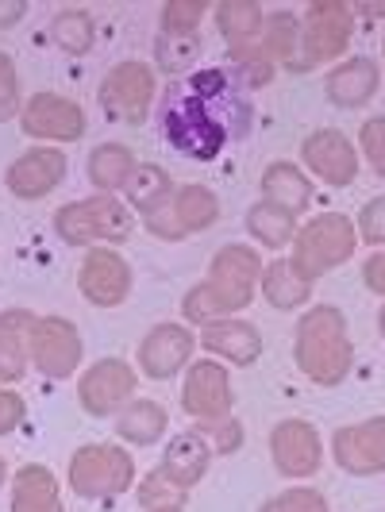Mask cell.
<instances>
[{"instance_id":"6da1fadb","label":"cell","mask_w":385,"mask_h":512,"mask_svg":"<svg viewBox=\"0 0 385 512\" xmlns=\"http://www.w3.org/2000/svg\"><path fill=\"white\" fill-rule=\"evenodd\" d=\"M162 135L185 158L212 162L231 143L247 139L255 108L243 93V81L228 70H197L174 81L162 97Z\"/></svg>"},{"instance_id":"7a4b0ae2","label":"cell","mask_w":385,"mask_h":512,"mask_svg":"<svg viewBox=\"0 0 385 512\" xmlns=\"http://www.w3.org/2000/svg\"><path fill=\"white\" fill-rule=\"evenodd\" d=\"M262 274V258L247 243H228L212 255V270L201 285H193L181 301V316L193 324L208 320H228L231 312L255 301V278Z\"/></svg>"},{"instance_id":"3957f363","label":"cell","mask_w":385,"mask_h":512,"mask_svg":"<svg viewBox=\"0 0 385 512\" xmlns=\"http://www.w3.org/2000/svg\"><path fill=\"white\" fill-rule=\"evenodd\" d=\"M293 359L301 366V374L316 385H339L347 382L355 347L347 335V316L335 305H316L305 312V320L297 324V343H293Z\"/></svg>"},{"instance_id":"277c9868","label":"cell","mask_w":385,"mask_h":512,"mask_svg":"<svg viewBox=\"0 0 385 512\" xmlns=\"http://www.w3.org/2000/svg\"><path fill=\"white\" fill-rule=\"evenodd\" d=\"M135 216L124 201L97 193L54 212V231L66 247H89V243H128Z\"/></svg>"},{"instance_id":"5b68a950","label":"cell","mask_w":385,"mask_h":512,"mask_svg":"<svg viewBox=\"0 0 385 512\" xmlns=\"http://www.w3.org/2000/svg\"><path fill=\"white\" fill-rule=\"evenodd\" d=\"M359 247V231L343 212H324L316 220H308L305 228H297L293 235V266L305 274L308 282L324 278L328 270L343 266Z\"/></svg>"},{"instance_id":"8992f818","label":"cell","mask_w":385,"mask_h":512,"mask_svg":"<svg viewBox=\"0 0 385 512\" xmlns=\"http://www.w3.org/2000/svg\"><path fill=\"white\" fill-rule=\"evenodd\" d=\"M135 482V462L116 443H85L70 459V489L85 501L128 493Z\"/></svg>"},{"instance_id":"52a82bcc","label":"cell","mask_w":385,"mask_h":512,"mask_svg":"<svg viewBox=\"0 0 385 512\" xmlns=\"http://www.w3.org/2000/svg\"><path fill=\"white\" fill-rule=\"evenodd\" d=\"M351 31H355V12L351 4L343 0H316L308 4L305 20H301V70L308 66H320V62H332L347 51L351 43Z\"/></svg>"},{"instance_id":"ba28073f","label":"cell","mask_w":385,"mask_h":512,"mask_svg":"<svg viewBox=\"0 0 385 512\" xmlns=\"http://www.w3.org/2000/svg\"><path fill=\"white\" fill-rule=\"evenodd\" d=\"M101 108L120 124H143L154 104V70L143 62H120L112 66L97 93Z\"/></svg>"},{"instance_id":"9c48e42d","label":"cell","mask_w":385,"mask_h":512,"mask_svg":"<svg viewBox=\"0 0 385 512\" xmlns=\"http://www.w3.org/2000/svg\"><path fill=\"white\" fill-rule=\"evenodd\" d=\"M174 178L158 166H139L135 178L128 185L131 208L139 212V220L147 224L154 239H166V243H178L181 231L178 220H174Z\"/></svg>"},{"instance_id":"30bf717a","label":"cell","mask_w":385,"mask_h":512,"mask_svg":"<svg viewBox=\"0 0 385 512\" xmlns=\"http://www.w3.org/2000/svg\"><path fill=\"white\" fill-rule=\"evenodd\" d=\"M135 370L124 359H101L93 362L81 382H77V401L89 416H112V412H124L131 405V393H135Z\"/></svg>"},{"instance_id":"8fae6325","label":"cell","mask_w":385,"mask_h":512,"mask_svg":"<svg viewBox=\"0 0 385 512\" xmlns=\"http://www.w3.org/2000/svg\"><path fill=\"white\" fill-rule=\"evenodd\" d=\"M77 289L89 305L97 308H116L128 301L131 293V266L116 255L112 247H93L85 262H81V274H77Z\"/></svg>"},{"instance_id":"7c38bea8","label":"cell","mask_w":385,"mask_h":512,"mask_svg":"<svg viewBox=\"0 0 385 512\" xmlns=\"http://www.w3.org/2000/svg\"><path fill=\"white\" fill-rule=\"evenodd\" d=\"M31 362L47 378H70L81 362V335L66 316H39L31 332Z\"/></svg>"},{"instance_id":"4fadbf2b","label":"cell","mask_w":385,"mask_h":512,"mask_svg":"<svg viewBox=\"0 0 385 512\" xmlns=\"http://www.w3.org/2000/svg\"><path fill=\"white\" fill-rule=\"evenodd\" d=\"M301 158H305V166L316 178L324 185H335V189H343V185H351L359 178V151L343 131L335 128L312 131L301 143Z\"/></svg>"},{"instance_id":"5bb4252c","label":"cell","mask_w":385,"mask_h":512,"mask_svg":"<svg viewBox=\"0 0 385 512\" xmlns=\"http://www.w3.org/2000/svg\"><path fill=\"white\" fill-rule=\"evenodd\" d=\"M20 128L31 139H58V143H74L85 135V112L81 104L58 93H35L20 112Z\"/></svg>"},{"instance_id":"9a60e30c","label":"cell","mask_w":385,"mask_h":512,"mask_svg":"<svg viewBox=\"0 0 385 512\" xmlns=\"http://www.w3.org/2000/svg\"><path fill=\"white\" fill-rule=\"evenodd\" d=\"M270 455L285 478H312L324 462V447L308 420H282L270 432Z\"/></svg>"},{"instance_id":"2e32d148","label":"cell","mask_w":385,"mask_h":512,"mask_svg":"<svg viewBox=\"0 0 385 512\" xmlns=\"http://www.w3.org/2000/svg\"><path fill=\"white\" fill-rule=\"evenodd\" d=\"M231 382L228 370L220 362H193V370L185 374V385H181V409L189 412L193 420H220L231 412Z\"/></svg>"},{"instance_id":"e0dca14e","label":"cell","mask_w":385,"mask_h":512,"mask_svg":"<svg viewBox=\"0 0 385 512\" xmlns=\"http://www.w3.org/2000/svg\"><path fill=\"white\" fill-rule=\"evenodd\" d=\"M332 455L347 474H378V470H385V416L339 428L332 439Z\"/></svg>"},{"instance_id":"ac0fdd59","label":"cell","mask_w":385,"mask_h":512,"mask_svg":"<svg viewBox=\"0 0 385 512\" xmlns=\"http://www.w3.org/2000/svg\"><path fill=\"white\" fill-rule=\"evenodd\" d=\"M66 178V154L54 151V147H35V151L20 154L12 166H8V193L20 197V201H39L47 197L51 189H58V181Z\"/></svg>"},{"instance_id":"d6986e66","label":"cell","mask_w":385,"mask_h":512,"mask_svg":"<svg viewBox=\"0 0 385 512\" xmlns=\"http://www.w3.org/2000/svg\"><path fill=\"white\" fill-rule=\"evenodd\" d=\"M189 359H193V332L181 324H158L139 343V370L154 382L174 378Z\"/></svg>"},{"instance_id":"ffe728a7","label":"cell","mask_w":385,"mask_h":512,"mask_svg":"<svg viewBox=\"0 0 385 512\" xmlns=\"http://www.w3.org/2000/svg\"><path fill=\"white\" fill-rule=\"evenodd\" d=\"M212 443H208L197 428H189V432H181V436L170 439V447H166V455H162V478L166 482H174L178 489H189L197 486L201 478H205L208 462H212Z\"/></svg>"},{"instance_id":"44dd1931","label":"cell","mask_w":385,"mask_h":512,"mask_svg":"<svg viewBox=\"0 0 385 512\" xmlns=\"http://www.w3.org/2000/svg\"><path fill=\"white\" fill-rule=\"evenodd\" d=\"M201 328H205V332H201L205 351L235 362V366H251V362L262 355V335H258V328L247 324V320H231L228 316V320H208Z\"/></svg>"},{"instance_id":"7402d4cb","label":"cell","mask_w":385,"mask_h":512,"mask_svg":"<svg viewBox=\"0 0 385 512\" xmlns=\"http://www.w3.org/2000/svg\"><path fill=\"white\" fill-rule=\"evenodd\" d=\"M35 324H39V316H31L24 308L0 312V382H20L27 374Z\"/></svg>"},{"instance_id":"603a6c76","label":"cell","mask_w":385,"mask_h":512,"mask_svg":"<svg viewBox=\"0 0 385 512\" xmlns=\"http://www.w3.org/2000/svg\"><path fill=\"white\" fill-rule=\"evenodd\" d=\"M378 62L374 58H347L343 66H335L328 74V101L339 108H362L378 93Z\"/></svg>"},{"instance_id":"cb8c5ba5","label":"cell","mask_w":385,"mask_h":512,"mask_svg":"<svg viewBox=\"0 0 385 512\" xmlns=\"http://www.w3.org/2000/svg\"><path fill=\"white\" fill-rule=\"evenodd\" d=\"M12 512H66L62 509V493L47 466L27 462L16 470L12 482Z\"/></svg>"},{"instance_id":"d4e9b609","label":"cell","mask_w":385,"mask_h":512,"mask_svg":"<svg viewBox=\"0 0 385 512\" xmlns=\"http://www.w3.org/2000/svg\"><path fill=\"white\" fill-rule=\"evenodd\" d=\"M262 201L297 216V212H305L308 201H312V181H308V174H301V166H293V162H270L266 174H262Z\"/></svg>"},{"instance_id":"484cf974","label":"cell","mask_w":385,"mask_h":512,"mask_svg":"<svg viewBox=\"0 0 385 512\" xmlns=\"http://www.w3.org/2000/svg\"><path fill=\"white\" fill-rule=\"evenodd\" d=\"M262 297L274 308L289 312V308H301L312 297V282L289 258H278V262H266V270H262Z\"/></svg>"},{"instance_id":"4316f807","label":"cell","mask_w":385,"mask_h":512,"mask_svg":"<svg viewBox=\"0 0 385 512\" xmlns=\"http://www.w3.org/2000/svg\"><path fill=\"white\" fill-rule=\"evenodd\" d=\"M139 162L124 143H101L97 151L89 154V181L101 189V193H116V189H128L135 178Z\"/></svg>"},{"instance_id":"83f0119b","label":"cell","mask_w":385,"mask_h":512,"mask_svg":"<svg viewBox=\"0 0 385 512\" xmlns=\"http://www.w3.org/2000/svg\"><path fill=\"white\" fill-rule=\"evenodd\" d=\"M174 220H178L181 239L193 231H205L220 220V201L205 185H178L174 189Z\"/></svg>"},{"instance_id":"f1b7e54d","label":"cell","mask_w":385,"mask_h":512,"mask_svg":"<svg viewBox=\"0 0 385 512\" xmlns=\"http://www.w3.org/2000/svg\"><path fill=\"white\" fill-rule=\"evenodd\" d=\"M166 424H170V416L158 401H131L128 409L120 412V420H116V432H120V439L135 443V447H151V443L162 439Z\"/></svg>"},{"instance_id":"f546056e","label":"cell","mask_w":385,"mask_h":512,"mask_svg":"<svg viewBox=\"0 0 385 512\" xmlns=\"http://www.w3.org/2000/svg\"><path fill=\"white\" fill-rule=\"evenodd\" d=\"M301 27L293 12H274L262 24V54L270 62H285L289 70H301Z\"/></svg>"},{"instance_id":"4dcf8cb0","label":"cell","mask_w":385,"mask_h":512,"mask_svg":"<svg viewBox=\"0 0 385 512\" xmlns=\"http://www.w3.org/2000/svg\"><path fill=\"white\" fill-rule=\"evenodd\" d=\"M262 24H266V16H262V8L255 0H224V4H216V27H220V35L228 39L231 47H247L262 31Z\"/></svg>"},{"instance_id":"1f68e13d","label":"cell","mask_w":385,"mask_h":512,"mask_svg":"<svg viewBox=\"0 0 385 512\" xmlns=\"http://www.w3.org/2000/svg\"><path fill=\"white\" fill-rule=\"evenodd\" d=\"M247 231L255 235L262 247H270V251H278L285 243H293V235H297V216L293 212H285L278 205H255L247 212Z\"/></svg>"},{"instance_id":"d6a6232c","label":"cell","mask_w":385,"mask_h":512,"mask_svg":"<svg viewBox=\"0 0 385 512\" xmlns=\"http://www.w3.org/2000/svg\"><path fill=\"white\" fill-rule=\"evenodd\" d=\"M51 39L66 54H89L93 51V39H97V24L81 8H62L51 24Z\"/></svg>"},{"instance_id":"836d02e7","label":"cell","mask_w":385,"mask_h":512,"mask_svg":"<svg viewBox=\"0 0 385 512\" xmlns=\"http://www.w3.org/2000/svg\"><path fill=\"white\" fill-rule=\"evenodd\" d=\"M201 54V39L197 35H158V66L166 74H178V70H189L193 58Z\"/></svg>"},{"instance_id":"e575fe53","label":"cell","mask_w":385,"mask_h":512,"mask_svg":"<svg viewBox=\"0 0 385 512\" xmlns=\"http://www.w3.org/2000/svg\"><path fill=\"white\" fill-rule=\"evenodd\" d=\"M205 12V0H170L162 8V31L166 35H197V24H201Z\"/></svg>"},{"instance_id":"d590c367","label":"cell","mask_w":385,"mask_h":512,"mask_svg":"<svg viewBox=\"0 0 385 512\" xmlns=\"http://www.w3.org/2000/svg\"><path fill=\"white\" fill-rule=\"evenodd\" d=\"M262 512H328V501L316 489L297 486V489H285L282 497H274L270 505H262Z\"/></svg>"},{"instance_id":"8d00e7d4","label":"cell","mask_w":385,"mask_h":512,"mask_svg":"<svg viewBox=\"0 0 385 512\" xmlns=\"http://www.w3.org/2000/svg\"><path fill=\"white\" fill-rule=\"evenodd\" d=\"M139 501L147 505V509H162V505H181L185 501V489H178L174 482H166L162 478V470L154 466L151 478L139 486Z\"/></svg>"},{"instance_id":"74e56055","label":"cell","mask_w":385,"mask_h":512,"mask_svg":"<svg viewBox=\"0 0 385 512\" xmlns=\"http://www.w3.org/2000/svg\"><path fill=\"white\" fill-rule=\"evenodd\" d=\"M205 439L216 443V451H239L243 447V428H239V420H231V416H220V420H201V428H197Z\"/></svg>"},{"instance_id":"f35d334b","label":"cell","mask_w":385,"mask_h":512,"mask_svg":"<svg viewBox=\"0 0 385 512\" xmlns=\"http://www.w3.org/2000/svg\"><path fill=\"white\" fill-rule=\"evenodd\" d=\"M20 81H16V62L0 51V120L20 116Z\"/></svg>"},{"instance_id":"ab89813d","label":"cell","mask_w":385,"mask_h":512,"mask_svg":"<svg viewBox=\"0 0 385 512\" xmlns=\"http://www.w3.org/2000/svg\"><path fill=\"white\" fill-rule=\"evenodd\" d=\"M359 143H362V154L370 158V166L385 178V116H374V120L362 124Z\"/></svg>"},{"instance_id":"60d3db41","label":"cell","mask_w":385,"mask_h":512,"mask_svg":"<svg viewBox=\"0 0 385 512\" xmlns=\"http://www.w3.org/2000/svg\"><path fill=\"white\" fill-rule=\"evenodd\" d=\"M355 231H359V239L374 243V247L385 243V197H374V201H366V205H362Z\"/></svg>"},{"instance_id":"b9f144b4","label":"cell","mask_w":385,"mask_h":512,"mask_svg":"<svg viewBox=\"0 0 385 512\" xmlns=\"http://www.w3.org/2000/svg\"><path fill=\"white\" fill-rule=\"evenodd\" d=\"M24 416H27L24 397H20L16 389H4V385H0V436L16 432V428L24 424Z\"/></svg>"},{"instance_id":"7bdbcfd3","label":"cell","mask_w":385,"mask_h":512,"mask_svg":"<svg viewBox=\"0 0 385 512\" xmlns=\"http://www.w3.org/2000/svg\"><path fill=\"white\" fill-rule=\"evenodd\" d=\"M362 282H366V289H374L378 297H385V251L374 258H366V266H362Z\"/></svg>"},{"instance_id":"ee69618b","label":"cell","mask_w":385,"mask_h":512,"mask_svg":"<svg viewBox=\"0 0 385 512\" xmlns=\"http://www.w3.org/2000/svg\"><path fill=\"white\" fill-rule=\"evenodd\" d=\"M27 12L24 0H8V4H0V27H12L20 24V16Z\"/></svg>"},{"instance_id":"f6af8a7d","label":"cell","mask_w":385,"mask_h":512,"mask_svg":"<svg viewBox=\"0 0 385 512\" xmlns=\"http://www.w3.org/2000/svg\"><path fill=\"white\" fill-rule=\"evenodd\" d=\"M351 12H362V16H385V0H362Z\"/></svg>"},{"instance_id":"bcb514c9","label":"cell","mask_w":385,"mask_h":512,"mask_svg":"<svg viewBox=\"0 0 385 512\" xmlns=\"http://www.w3.org/2000/svg\"><path fill=\"white\" fill-rule=\"evenodd\" d=\"M4 482H8V462L0 459V486H4Z\"/></svg>"},{"instance_id":"7dc6e473","label":"cell","mask_w":385,"mask_h":512,"mask_svg":"<svg viewBox=\"0 0 385 512\" xmlns=\"http://www.w3.org/2000/svg\"><path fill=\"white\" fill-rule=\"evenodd\" d=\"M151 512H185L181 505H162V509H151Z\"/></svg>"},{"instance_id":"c3c4849f","label":"cell","mask_w":385,"mask_h":512,"mask_svg":"<svg viewBox=\"0 0 385 512\" xmlns=\"http://www.w3.org/2000/svg\"><path fill=\"white\" fill-rule=\"evenodd\" d=\"M378 328H382V335H385V308L378 312Z\"/></svg>"},{"instance_id":"681fc988","label":"cell","mask_w":385,"mask_h":512,"mask_svg":"<svg viewBox=\"0 0 385 512\" xmlns=\"http://www.w3.org/2000/svg\"><path fill=\"white\" fill-rule=\"evenodd\" d=\"M382 51H385V47H382Z\"/></svg>"}]
</instances>
